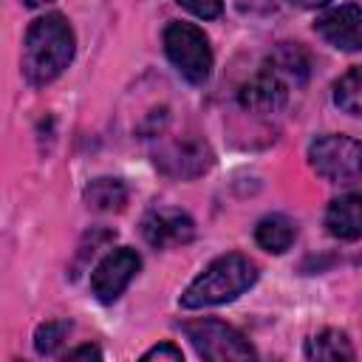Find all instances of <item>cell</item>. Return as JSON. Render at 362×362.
I'll return each mask as SVG.
<instances>
[{
    "mask_svg": "<svg viewBox=\"0 0 362 362\" xmlns=\"http://www.w3.org/2000/svg\"><path fill=\"white\" fill-rule=\"evenodd\" d=\"M288 3L297 6V8H320V6H325L331 0H288Z\"/></svg>",
    "mask_w": 362,
    "mask_h": 362,
    "instance_id": "44dd1931",
    "label": "cell"
},
{
    "mask_svg": "<svg viewBox=\"0 0 362 362\" xmlns=\"http://www.w3.org/2000/svg\"><path fill=\"white\" fill-rule=\"evenodd\" d=\"M297 238V226L291 218L286 215H266L257 226H255V240L272 252V255H283Z\"/></svg>",
    "mask_w": 362,
    "mask_h": 362,
    "instance_id": "7c38bea8",
    "label": "cell"
},
{
    "mask_svg": "<svg viewBox=\"0 0 362 362\" xmlns=\"http://www.w3.org/2000/svg\"><path fill=\"white\" fill-rule=\"evenodd\" d=\"M156 167L173 178H198L212 167V150L195 136L170 139L156 150Z\"/></svg>",
    "mask_w": 362,
    "mask_h": 362,
    "instance_id": "8992f818",
    "label": "cell"
},
{
    "mask_svg": "<svg viewBox=\"0 0 362 362\" xmlns=\"http://www.w3.org/2000/svg\"><path fill=\"white\" fill-rule=\"evenodd\" d=\"M139 269H141V257L133 249H127V246L113 249L93 269L90 291L96 294L99 303H113V300H119V294L127 288V283L136 277Z\"/></svg>",
    "mask_w": 362,
    "mask_h": 362,
    "instance_id": "ba28073f",
    "label": "cell"
},
{
    "mask_svg": "<svg viewBox=\"0 0 362 362\" xmlns=\"http://www.w3.org/2000/svg\"><path fill=\"white\" fill-rule=\"evenodd\" d=\"M325 229L339 240L362 238V192L339 195L325 209Z\"/></svg>",
    "mask_w": 362,
    "mask_h": 362,
    "instance_id": "8fae6325",
    "label": "cell"
},
{
    "mask_svg": "<svg viewBox=\"0 0 362 362\" xmlns=\"http://www.w3.org/2000/svg\"><path fill=\"white\" fill-rule=\"evenodd\" d=\"M314 28L328 45L339 51H362V8L356 3H342L322 11Z\"/></svg>",
    "mask_w": 362,
    "mask_h": 362,
    "instance_id": "9c48e42d",
    "label": "cell"
},
{
    "mask_svg": "<svg viewBox=\"0 0 362 362\" xmlns=\"http://www.w3.org/2000/svg\"><path fill=\"white\" fill-rule=\"evenodd\" d=\"M28 8H37V6H45V3H51V0H23Z\"/></svg>",
    "mask_w": 362,
    "mask_h": 362,
    "instance_id": "7402d4cb",
    "label": "cell"
},
{
    "mask_svg": "<svg viewBox=\"0 0 362 362\" xmlns=\"http://www.w3.org/2000/svg\"><path fill=\"white\" fill-rule=\"evenodd\" d=\"M334 102L348 116L362 119V68H351L334 82Z\"/></svg>",
    "mask_w": 362,
    "mask_h": 362,
    "instance_id": "2e32d148",
    "label": "cell"
},
{
    "mask_svg": "<svg viewBox=\"0 0 362 362\" xmlns=\"http://www.w3.org/2000/svg\"><path fill=\"white\" fill-rule=\"evenodd\" d=\"M141 359H170V362H181V359H184V354H181V348H175L173 342H161V345H156V348L144 351V354H141Z\"/></svg>",
    "mask_w": 362,
    "mask_h": 362,
    "instance_id": "d6986e66",
    "label": "cell"
},
{
    "mask_svg": "<svg viewBox=\"0 0 362 362\" xmlns=\"http://www.w3.org/2000/svg\"><path fill=\"white\" fill-rule=\"evenodd\" d=\"M257 280V266L246 255H221L215 257L181 294L184 308H206L221 305L240 297Z\"/></svg>",
    "mask_w": 362,
    "mask_h": 362,
    "instance_id": "7a4b0ae2",
    "label": "cell"
},
{
    "mask_svg": "<svg viewBox=\"0 0 362 362\" xmlns=\"http://www.w3.org/2000/svg\"><path fill=\"white\" fill-rule=\"evenodd\" d=\"M65 359H102V351L96 345H79L65 354Z\"/></svg>",
    "mask_w": 362,
    "mask_h": 362,
    "instance_id": "ffe728a7",
    "label": "cell"
},
{
    "mask_svg": "<svg viewBox=\"0 0 362 362\" xmlns=\"http://www.w3.org/2000/svg\"><path fill=\"white\" fill-rule=\"evenodd\" d=\"M238 102L246 113L255 116H272L280 113L288 102V82L266 62L252 79H246L238 90Z\"/></svg>",
    "mask_w": 362,
    "mask_h": 362,
    "instance_id": "52a82bcc",
    "label": "cell"
},
{
    "mask_svg": "<svg viewBox=\"0 0 362 362\" xmlns=\"http://www.w3.org/2000/svg\"><path fill=\"white\" fill-rule=\"evenodd\" d=\"M71 334V322L68 320H51V322H42L34 334V348L40 356H51L57 354V348L68 339Z\"/></svg>",
    "mask_w": 362,
    "mask_h": 362,
    "instance_id": "e0dca14e",
    "label": "cell"
},
{
    "mask_svg": "<svg viewBox=\"0 0 362 362\" xmlns=\"http://www.w3.org/2000/svg\"><path fill=\"white\" fill-rule=\"evenodd\" d=\"M184 334L201 359L223 362V359H252L255 356V348L246 342V337L221 320L184 322Z\"/></svg>",
    "mask_w": 362,
    "mask_h": 362,
    "instance_id": "5b68a950",
    "label": "cell"
},
{
    "mask_svg": "<svg viewBox=\"0 0 362 362\" xmlns=\"http://www.w3.org/2000/svg\"><path fill=\"white\" fill-rule=\"evenodd\" d=\"M187 11H192L195 17H204V20H212L223 11V0H178Z\"/></svg>",
    "mask_w": 362,
    "mask_h": 362,
    "instance_id": "ac0fdd59",
    "label": "cell"
},
{
    "mask_svg": "<svg viewBox=\"0 0 362 362\" xmlns=\"http://www.w3.org/2000/svg\"><path fill=\"white\" fill-rule=\"evenodd\" d=\"M141 235L153 249L184 246L195 238V223L181 209H153L141 221Z\"/></svg>",
    "mask_w": 362,
    "mask_h": 362,
    "instance_id": "30bf717a",
    "label": "cell"
},
{
    "mask_svg": "<svg viewBox=\"0 0 362 362\" xmlns=\"http://www.w3.org/2000/svg\"><path fill=\"white\" fill-rule=\"evenodd\" d=\"M305 356L308 359H325V362H339V359H354V345L345 331L339 328H325L314 334L305 342Z\"/></svg>",
    "mask_w": 362,
    "mask_h": 362,
    "instance_id": "4fadbf2b",
    "label": "cell"
},
{
    "mask_svg": "<svg viewBox=\"0 0 362 362\" xmlns=\"http://www.w3.org/2000/svg\"><path fill=\"white\" fill-rule=\"evenodd\" d=\"M308 161L331 184H354L362 181V141L339 133H328L311 141Z\"/></svg>",
    "mask_w": 362,
    "mask_h": 362,
    "instance_id": "277c9868",
    "label": "cell"
},
{
    "mask_svg": "<svg viewBox=\"0 0 362 362\" xmlns=\"http://www.w3.org/2000/svg\"><path fill=\"white\" fill-rule=\"evenodd\" d=\"M269 65L291 85H300V82H305V76H308V54L294 42H283L272 57H269Z\"/></svg>",
    "mask_w": 362,
    "mask_h": 362,
    "instance_id": "9a60e30c",
    "label": "cell"
},
{
    "mask_svg": "<svg viewBox=\"0 0 362 362\" xmlns=\"http://www.w3.org/2000/svg\"><path fill=\"white\" fill-rule=\"evenodd\" d=\"M164 51L175 71L192 82L204 85L212 74V48L206 34L192 23H170L164 28Z\"/></svg>",
    "mask_w": 362,
    "mask_h": 362,
    "instance_id": "3957f363",
    "label": "cell"
},
{
    "mask_svg": "<svg viewBox=\"0 0 362 362\" xmlns=\"http://www.w3.org/2000/svg\"><path fill=\"white\" fill-rule=\"evenodd\" d=\"M74 31L62 14H45L34 20L23 42V76L31 85L54 82L74 59Z\"/></svg>",
    "mask_w": 362,
    "mask_h": 362,
    "instance_id": "6da1fadb",
    "label": "cell"
},
{
    "mask_svg": "<svg viewBox=\"0 0 362 362\" xmlns=\"http://www.w3.org/2000/svg\"><path fill=\"white\" fill-rule=\"evenodd\" d=\"M85 201L96 212H122L127 204V187L119 178H96L85 187Z\"/></svg>",
    "mask_w": 362,
    "mask_h": 362,
    "instance_id": "5bb4252c",
    "label": "cell"
}]
</instances>
